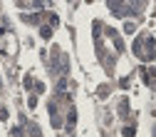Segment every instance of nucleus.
<instances>
[{
	"instance_id": "f257e3e1",
	"label": "nucleus",
	"mask_w": 156,
	"mask_h": 137,
	"mask_svg": "<svg viewBox=\"0 0 156 137\" xmlns=\"http://www.w3.org/2000/svg\"><path fill=\"white\" fill-rule=\"evenodd\" d=\"M134 50H136V55H139V57L151 60V57H154V40H151V37H139L136 45H134Z\"/></svg>"
}]
</instances>
